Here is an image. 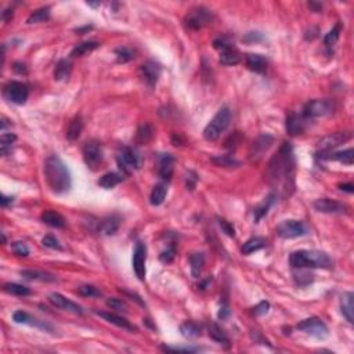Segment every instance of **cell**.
Returning <instances> with one entry per match:
<instances>
[{"label":"cell","mask_w":354,"mask_h":354,"mask_svg":"<svg viewBox=\"0 0 354 354\" xmlns=\"http://www.w3.org/2000/svg\"><path fill=\"white\" fill-rule=\"evenodd\" d=\"M267 177L270 184L278 188L284 197H289L295 188V156L289 143H284L280 151L268 162Z\"/></svg>","instance_id":"obj_1"},{"label":"cell","mask_w":354,"mask_h":354,"mask_svg":"<svg viewBox=\"0 0 354 354\" xmlns=\"http://www.w3.org/2000/svg\"><path fill=\"white\" fill-rule=\"evenodd\" d=\"M44 178L47 185L52 188L53 192L56 194H64L69 191L72 180L69 170L61 158L57 155H52L46 159L44 162Z\"/></svg>","instance_id":"obj_2"},{"label":"cell","mask_w":354,"mask_h":354,"mask_svg":"<svg viewBox=\"0 0 354 354\" xmlns=\"http://www.w3.org/2000/svg\"><path fill=\"white\" fill-rule=\"evenodd\" d=\"M289 263L294 268H331L332 259L320 251H296L291 253Z\"/></svg>","instance_id":"obj_3"},{"label":"cell","mask_w":354,"mask_h":354,"mask_svg":"<svg viewBox=\"0 0 354 354\" xmlns=\"http://www.w3.org/2000/svg\"><path fill=\"white\" fill-rule=\"evenodd\" d=\"M231 122V111L227 107H221L217 111V114L214 115L212 120L209 122L204 130V137L207 141H216L221 136V133L224 132L229 127Z\"/></svg>","instance_id":"obj_4"},{"label":"cell","mask_w":354,"mask_h":354,"mask_svg":"<svg viewBox=\"0 0 354 354\" xmlns=\"http://www.w3.org/2000/svg\"><path fill=\"white\" fill-rule=\"evenodd\" d=\"M335 111V104L332 103L331 100H313L304 105L303 108V117L306 119L313 118H323V117H328L332 115Z\"/></svg>","instance_id":"obj_5"},{"label":"cell","mask_w":354,"mask_h":354,"mask_svg":"<svg viewBox=\"0 0 354 354\" xmlns=\"http://www.w3.org/2000/svg\"><path fill=\"white\" fill-rule=\"evenodd\" d=\"M213 47L220 53V62L223 65H236L241 62V53L224 39H216Z\"/></svg>","instance_id":"obj_6"},{"label":"cell","mask_w":354,"mask_h":354,"mask_svg":"<svg viewBox=\"0 0 354 354\" xmlns=\"http://www.w3.org/2000/svg\"><path fill=\"white\" fill-rule=\"evenodd\" d=\"M297 329L306 332L307 335H311L314 338L318 339H325L328 338L329 331H328V326L325 325V323L318 317H311L303 320L302 323L297 324Z\"/></svg>","instance_id":"obj_7"},{"label":"cell","mask_w":354,"mask_h":354,"mask_svg":"<svg viewBox=\"0 0 354 354\" xmlns=\"http://www.w3.org/2000/svg\"><path fill=\"white\" fill-rule=\"evenodd\" d=\"M213 20V15L212 13L206 10L205 7H197L191 10L187 17H185V25L190 28V30H202L204 27L209 25Z\"/></svg>","instance_id":"obj_8"},{"label":"cell","mask_w":354,"mask_h":354,"mask_svg":"<svg viewBox=\"0 0 354 354\" xmlns=\"http://www.w3.org/2000/svg\"><path fill=\"white\" fill-rule=\"evenodd\" d=\"M277 234L284 239H292L307 234V227L300 220H284L277 226Z\"/></svg>","instance_id":"obj_9"},{"label":"cell","mask_w":354,"mask_h":354,"mask_svg":"<svg viewBox=\"0 0 354 354\" xmlns=\"http://www.w3.org/2000/svg\"><path fill=\"white\" fill-rule=\"evenodd\" d=\"M4 96L11 103L22 105V104L27 103V100H28L30 90H28V86L25 83H22V82H8L7 85L4 86Z\"/></svg>","instance_id":"obj_10"},{"label":"cell","mask_w":354,"mask_h":354,"mask_svg":"<svg viewBox=\"0 0 354 354\" xmlns=\"http://www.w3.org/2000/svg\"><path fill=\"white\" fill-rule=\"evenodd\" d=\"M117 162H118L119 169L122 170L123 173H126V175H129V173H132L133 170L140 168L139 156L136 155V152L133 151V148L130 147L122 148L119 151L118 156H117Z\"/></svg>","instance_id":"obj_11"},{"label":"cell","mask_w":354,"mask_h":354,"mask_svg":"<svg viewBox=\"0 0 354 354\" xmlns=\"http://www.w3.org/2000/svg\"><path fill=\"white\" fill-rule=\"evenodd\" d=\"M83 159L90 169L96 170L103 162V149L100 143L94 140L88 141L83 147Z\"/></svg>","instance_id":"obj_12"},{"label":"cell","mask_w":354,"mask_h":354,"mask_svg":"<svg viewBox=\"0 0 354 354\" xmlns=\"http://www.w3.org/2000/svg\"><path fill=\"white\" fill-rule=\"evenodd\" d=\"M146 259H147L146 245L143 242H137L133 255V270L140 281H144L146 278Z\"/></svg>","instance_id":"obj_13"},{"label":"cell","mask_w":354,"mask_h":354,"mask_svg":"<svg viewBox=\"0 0 354 354\" xmlns=\"http://www.w3.org/2000/svg\"><path fill=\"white\" fill-rule=\"evenodd\" d=\"M352 139V133L350 132H336L325 136L324 139H321L318 143V148L321 149V152L331 151L333 148L339 147L340 144L346 143Z\"/></svg>","instance_id":"obj_14"},{"label":"cell","mask_w":354,"mask_h":354,"mask_svg":"<svg viewBox=\"0 0 354 354\" xmlns=\"http://www.w3.org/2000/svg\"><path fill=\"white\" fill-rule=\"evenodd\" d=\"M161 65L158 62H155L152 59H148L146 61L143 65L140 66V75L143 78V81L147 83L149 88H155L156 82L161 76Z\"/></svg>","instance_id":"obj_15"},{"label":"cell","mask_w":354,"mask_h":354,"mask_svg":"<svg viewBox=\"0 0 354 354\" xmlns=\"http://www.w3.org/2000/svg\"><path fill=\"white\" fill-rule=\"evenodd\" d=\"M49 302L52 303L53 306H56L57 309L65 310V311H69V313H74V314H83V310L82 307L78 304V303L72 302L69 300L68 297L62 296L61 294H50L49 295Z\"/></svg>","instance_id":"obj_16"},{"label":"cell","mask_w":354,"mask_h":354,"mask_svg":"<svg viewBox=\"0 0 354 354\" xmlns=\"http://www.w3.org/2000/svg\"><path fill=\"white\" fill-rule=\"evenodd\" d=\"M314 207L316 210L321 212V213L328 214H336V213H345L346 212V206L343 204H340L338 201L331 198H320L314 202Z\"/></svg>","instance_id":"obj_17"},{"label":"cell","mask_w":354,"mask_h":354,"mask_svg":"<svg viewBox=\"0 0 354 354\" xmlns=\"http://www.w3.org/2000/svg\"><path fill=\"white\" fill-rule=\"evenodd\" d=\"M13 320H14L17 324H28L30 326H36L39 329H43V331H49L52 332L53 328L47 323H44L42 320H37V318L32 317L30 314L25 313V311H15L13 314Z\"/></svg>","instance_id":"obj_18"},{"label":"cell","mask_w":354,"mask_h":354,"mask_svg":"<svg viewBox=\"0 0 354 354\" xmlns=\"http://www.w3.org/2000/svg\"><path fill=\"white\" fill-rule=\"evenodd\" d=\"M306 120L303 115H296V114H291L287 118V132L291 136H297L302 134L306 130Z\"/></svg>","instance_id":"obj_19"},{"label":"cell","mask_w":354,"mask_h":354,"mask_svg":"<svg viewBox=\"0 0 354 354\" xmlns=\"http://www.w3.org/2000/svg\"><path fill=\"white\" fill-rule=\"evenodd\" d=\"M120 227V217L118 214H111L100 221L98 230L104 236H114Z\"/></svg>","instance_id":"obj_20"},{"label":"cell","mask_w":354,"mask_h":354,"mask_svg":"<svg viewBox=\"0 0 354 354\" xmlns=\"http://www.w3.org/2000/svg\"><path fill=\"white\" fill-rule=\"evenodd\" d=\"M274 143V139L271 136H268V134H263V136H260L258 140L253 143V146L251 148V155L252 159H258L259 156H262V154L267 151L268 148L271 147V144Z\"/></svg>","instance_id":"obj_21"},{"label":"cell","mask_w":354,"mask_h":354,"mask_svg":"<svg viewBox=\"0 0 354 354\" xmlns=\"http://www.w3.org/2000/svg\"><path fill=\"white\" fill-rule=\"evenodd\" d=\"M320 158H321V159H326V161H338V162L343 163V165L352 166L354 162V151L352 148H349L346 151L332 152V154L321 152V154H320Z\"/></svg>","instance_id":"obj_22"},{"label":"cell","mask_w":354,"mask_h":354,"mask_svg":"<svg viewBox=\"0 0 354 354\" xmlns=\"http://www.w3.org/2000/svg\"><path fill=\"white\" fill-rule=\"evenodd\" d=\"M173 163H175V158L170 154L159 155V158H158V172H159V176L162 177L163 180H169L173 175Z\"/></svg>","instance_id":"obj_23"},{"label":"cell","mask_w":354,"mask_h":354,"mask_svg":"<svg viewBox=\"0 0 354 354\" xmlns=\"http://www.w3.org/2000/svg\"><path fill=\"white\" fill-rule=\"evenodd\" d=\"M97 314L100 317H103L105 321H108L111 324L117 325L119 328L122 329H126V331H137V328L134 326L133 324H130L126 318L120 317L118 314H114V313H107V311H97Z\"/></svg>","instance_id":"obj_24"},{"label":"cell","mask_w":354,"mask_h":354,"mask_svg":"<svg viewBox=\"0 0 354 354\" xmlns=\"http://www.w3.org/2000/svg\"><path fill=\"white\" fill-rule=\"evenodd\" d=\"M354 295L352 292H346L342 296L340 300V309H342V314L346 318L350 324L354 323Z\"/></svg>","instance_id":"obj_25"},{"label":"cell","mask_w":354,"mask_h":354,"mask_svg":"<svg viewBox=\"0 0 354 354\" xmlns=\"http://www.w3.org/2000/svg\"><path fill=\"white\" fill-rule=\"evenodd\" d=\"M42 221L44 224L54 227V229H64L65 227V219L62 217V214H59L56 210H44L42 213Z\"/></svg>","instance_id":"obj_26"},{"label":"cell","mask_w":354,"mask_h":354,"mask_svg":"<svg viewBox=\"0 0 354 354\" xmlns=\"http://www.w3.org/2000/svg\"><path fill=\"white\" fill-rule=\"evenodd\" d=\"M267 65H268V62L262 54H248L246 56V66L253 72L263 74L267 69Z\"/></svg>","instance_id":"obj_27"},{"label":"cell","mask_w":354,"mask_h":354,"mask_svg":"<svg viewBox=\"0 0 354 354\" xmlns=\"http://www.w3.org/2000/svg\"><path fill=\"white\" fill-rule=\"evenodd\" d=\"M21 277L30 281H43V282H54L56 275L46 271H37V270H24L21 271Z\"/></svg>","instance_id":"obj_28"},{"label":"cell","mask_w":354,"mask_h":354,"mask_svg":"<svg viewBox=\"0 0 354 354\" xmlns=\"http://www.w3.org/2000/svg\"><path fill=\"white\" fill-rule=\"evenodd\" d=\"M122 181H123V175L117 173V172H110V173H105L104 176H101V178L98 180V185L103 188H114L115 185H118Z\"/></svg>","instance_id":"obj_29"},{"label":"cell","mask_w":354,"mask_h":354,"mask_svg":"<svg viewBox=\"0 0 354 354\" xmlns=\"http://www.w3.org/2000/svg\"><path fill=\"white\" fill-rule=\"evenodd\" d=\"M166 195H168V187H166V184L159 183V184L154 185V188H152V191H151V195H149V202H151V205L159 206L163 201H165Z\"/></svg>","instance_id":"obj_30"},{"label":"cell","mask_w":354,"mask_h":354,"mask_svg":"<svg viewBox=\"0 0 354 354\" xmlns=\"http://www.w3.org/2000/svg\"><path fill=\"white\" fill-rule=\"evenodd\" d=\"M100 47V43L96 42V40H88V42H83V43H79L78 46H75L71 52V57H82L88 53L94 52L96 49Z\"/></svg>","instance_id":"obj_31"},{"label":"cell","mask_w":354,"mask_h":354,"mask_svg":"<svg viewBox=\"0 0 354 354\" xmlns=\"http://www.w3.org/2000/svg\"><path fill=\"white\" fill-rule=\"evenodd\" d=\"M82 130H83V120H82L81 117H75V118L69 122V125H68V129H66V139L71 141L79 139Z\"/></svg>","instance_id":"obj_32"},{"label":"cell","mask_w":354,"mask_h":354,"mask_svg":"<svg viewBox=\"0 0 354 354\" xmlns=\"http://www.w3.org/2000/svg\"><path fill=\"white\" fill-rule=\"evenodd\" d=\"M207 332H209V336H210L214 342H217V343H220V345L229 346V336L226 335V332L221 329V326H219V325L213 323V324H210L207 326Z\"/></svg>","instance_id":"obj_33"},{"label":"cell","mask_w":354,"mask_h":354,"mask_svg":"<svg viewBox=\"0 0 354 354\" xmlns=\"http://www.w3.org/2000/svg\"><path fill=\"white\" fill-rule=\"evenodd\" d=\"M190 266H191V274L194 278H198L202 270H204V266H205V256L204 253H192L190 256Z\"/></svg>","instance_id":"obj_34"},{"label":"cell","mask_w":354,"mask_h":354,"mask_svg":"<svg viewBox=\"0 0 354 354\" xmlns=\"http://www.w3.org/2000/svg\"><path fill=\"white\" fill-rule=\"evenodd\" d=\"M72 71V65L68 59H61L54 69V79L56 81H65L69 78Z\"/></svg>","instance_id":"obj_35"},{"label":"cell","mask_w":354,"mask_h":354,"mask_svg":"<svg viewBox=\"0 0 354 354\" xmlns=\"http://www.w3.org/2000/svg\"><path fill=\"white\" fill-rule=\"evenodd\" d=\"M266 246V241L263 238H259V236H255V238H251L248 239L246 242L243 243L241 251H242L243 255H251L253 252L260 251L262 248Z\"/></svg>","instance_id":"obj_36"},{"label":"cell","mask_w":354,"mask_h":354,"mask_svg":"<svg viewBox=\"0 0 354 354\" xmlns=\"http://www.w3.org/2000/svg\"><path fill=\"white\" fill-rule=\"evenodd\" d=\"M212 162L216 165V166H220V168H239L241 166V162L236 161V158L230 156V155H217V156H213L212 158Z\"/></svg>","instance_id":"obj_37"},{"label":"cell","mask_w":354,"mask_h":354,"mask_svg":"<svg viewBox=\"0 0 354 354\" xmlns=\"http://www.w3.org/2000/svg\"><path fill=\"white\" fill-rule=\"evenodd\" d=\"M180 332H181L183 336L192 339V338H198L201 335V328H199V325L192 323V321H185L180 325Z\"/></svg>","instance_id":"obj_38"},{"label":"cell","mask_w":354,"mask_h":354,"mask_svg":"<svg viewBox=\"0 0 354 354\" xmlns=\"http://www.w3.org/2000/svg\"><path fill=\"white\" fill-rule=\"evenodd\" d=\"M154 137V127L151 125H141L137 130V134H136V141L139 144H147L148 141L151 140Z\"/></svg>","instance_id":"obj_39"},{"label":"cell","mask_w":354,"mask_h":354,"mask_svg":"<svg viewBox=\"0 0 354 354\" xmlns=\"http://www.w3.org/2000/svg\"><path fill=\"white\" fill-rule=\"evenodd\" d=\"M15 140H17V136L13 133L1 134V137H0V151H1L3 156H6L11 152V146L14 144Z\"/></svg>","instance_id":"obj_40"},{"label":"cell","mask_w":354,"mask_h":354,"mask_svg":"<svg viewBox=\"0 0 354 354\" xmlns=\"http://www.w3.org/2000/svg\"><path fill=\"white\" fill-rule=\"evenodd\" d=\"M3 289H4L7 294H11V295L15 296H28L32 294L30 288L24 287L21 284H15V282H8V284H6V285L3 287Z\"/></svg>","instance_id":"obj_41"},{"label":"cell","mask_w":354,"mask_h":354,"mask_svg":"<svg viewBox=\"0 0 354 354\" xmlns=\"http://www.w3.org/2000/svg\"><path fill=\"white\" fill-rule=\"evenodd\" d=\"M50 18V7H42L37 8L36 11H33L32 14L28 17L27 22L28 24H37V22H44Z\"/></svg>","instance_id":"obj_42"},{"label":"cell","mask_w":354,"mask_h":354,"mask_svg":"<svg viewBox=\"0 0 354 354\" xmlns=\"http://www.w3.org/2000/svg\"><path fill=\"white\" fill-rule=\"evenodd\" d=\"M339 36H340V25H335L333 28H332L324 37V43L326 47H333L336 42L339 40Z\"/></svg>","instance_id":"obj_43"},{"label":"cell","mask_w":354,"mask_h":354,"mask_svg":"<svg viewBox=\"0 0 354 354\" xmlns=\"http://www.w3.org/2000/svg\"><path fill=\"white\" fill-rule=\"evenodd\" d=\"M115 54H117V59H118V62H122V64H125V62H129V61H132L134 59V50H132L130 47H118L117 50H115Z\"/></svg>","instance_id":"obj_44"},{"label":"cell","mask_w":354,"mask_h":354,"mask_svg":"<svg viewBox=\"0 0 354 354\" xmlns=\"http://www.w3.org/2000/svg\"><path fill=\"white\" fill-rule=\"evenodd\" d=\"M78 294L81 296H85V297H97V296L101 295L100 289L93 285H82L79 289H78Z\"/></svg>","instance_id":"obj_45"},{"label":"cell","mask_w":354,"mask_h":354,"mask_svg":"<svg viewBox=\"0 0 354 354\" xmlns=\"http://www.w3.org/2000/svg\"><path fill=\"white\" fill-rule=\"evenodd\" d=\"M107 306L112 310H117V311H127L129 310V306L125 300L122 299H117V297H111L107 300Z\"/></svg>","instance_id":"obj_46"},{"label":"cell","mask_w":354,"mask_h":354,"mask_svg":"<svg viewBox=\"0 0 354 354\" xmlns=\"http://www.w3.org/2000/svg\"><path fill=\"white\" fill-rule=\"evenodd\" d=\"M242 139H243V136L239 132L233 133L229 139L224 141V147L229 148V149H233V148L238 147V146H239V143L242 141Z\"/></svg>","instance_id":"obj_47"},{"label":"cell","mask_w":354,"mask_h":354,"mask_svg":"<svg viewBox=\"0 0 354 354\" xmlns=\"http://www.w3.org/2000/svg\"><path fill=\"white\" fill-rule=\"evenodd\" d=\"M11 251L14 252L17 256H22V258H25V256L30 255L28 246L24 242H21V241H17V242L11 243Z\"/></svg>","instance_id":"obj_48"},{"label":"cell","mask_w":354,"mask_h":354,"mask_svg":"<svg viewBox=\"0 0 354 354\" xmlns=\"http://www.w3.org/2000/svg\"><path fill=\"white\" fill-rule=\"evenodd\" d=\"M273 198H274V195L268 197L267 201H266L262 206H259L258 209H255V217H256V220H260V219H262V217H263V216H265V214L268 212V207L271 206V204H273Z\"/></svg>","instance_id":"obj_49"},{"label":"cell","mask_w":354,"mask_h":354,"mask_svg":"<svg viewBox=\"0 0 354 354\" xmlns=\"http://www.w3.org/2000/svg\"><path fill=\"white\" fill-rule=\"evenodd\" d=\"M163 352H172V353H197L199 352L198 347H170V346H162Z\"/></svg>","instance_id":"obj_50"},{"label":"cell","mask_w":354,"mask_h":354,"mask_svg":"<svg viewBox=\"0 0 354 354\" xmlns=\"http://www.w3.org/2000/svg\"><path fill=\"white\" fill-rule=\"evenodd\" d=\"M175 256H176V249H175V246H170V248H166V249L161 253L159 259H161V262H163V263H172Z\"/></svg>","instance_id":"obj_51"},{"label":"cell","mask_w":354,"mask_h":354,"mask_svg":"<svg viewBox=\"0 0 354 354\" xmlns=\"http://www.w3.org/2000/svg\"><path fill=\"white\" fill-rule=\"evenodd\" d=\"M42 243H43L46 248H50V249H61V245H59V239L53 236H44L43 239H42Z\"/></svg>","instance_id":"obj_52"},{"label":"cell","mask_w":354,"mask_h":354,"mask_svg":"<svg viewBox=\"0 0 354 354\" xmlns=\"http://www.w3.org/2000/svg\"><path fill=\"white\" fill-rule=\"evenodd\" d=\"M219 226L221 227V230L227 234L229 236H236V229H234V226L229 223L227 220H224V219H219Z\"/></svg>","instance_id":"obj_53"},{"label":"cell","mask_w":354,"mask_h":354,"mask_svg":"<svg viewBox=\"0 0 354 354\" xmlns=\"http://www.w3.org/2000/svg\"><path fill=\"white\" fill-rule=\"evenodd\" d=\"M260 40H263V36L259 32H249L242 37V42H245V43H256Z\"/></svg>","instance_id":"obj_54"},{"label":"cell","mask_w":354,"mask_h":354,"mask_svg":"<svg viewBox=\"0 0 354 354\" xmlns=\"http://www.w3.org/2000/svg\"><path fill=\"white\" fill-rule=\"evenodd\" d=\"M268 309H270V303L268 302H260L253 309V314L255 316H263V314H266L267 311H268Z\"/></svg>","instance_id":"obj_55"},{"label":"cell","mask_w":354,"mask_h":354,"mask_svg":"<svg viewBox=\"0 0 354 354\" xmlns=\"http://www.w3.org/2000/svg\"><path fill=\"white\" fill-rule=\"evenodd\" d=\"M190 176L191 177H188L187 176V187L190 188V190H192L194 187H195V183H197V176H195V173H192V172H190Z\"/></svg>","instance_id":"obj_56"},{"label":"cell","mask_w":354,"mask_h":354,"mask_svg":"<svg viewBox=\"0 0 354 354\" xmlns=\"http://www.w3.org/2000/svg\"><path fill=\"white\" fill-rule=\"evenodd\" d=\"M13 8H7V10H4L3 13H1V20L4 22H8L11 18H13Z\"/></svg>","instance_id":"obj_57"},{"label":"cell","mask_w":354,"mask_h":354,"mask_svg":"<svg viewBox=\"0 0 354 354\" xmlns=\"http://www.w3.org/2000/svg\"><path fill=\"white\" fill-rule=\"evenodd\" d=\"M14 71L17 74H27V65L24 62H15Z\"/></svg>","instance_id":"obj_58"},{"label":"cell","mask_w":354,"mask_h":354,"mask_svg":"<svg viewBox=\"0 0 354 354\" xmlns=\"http://www.w3.org/2000/svg\"><path fill=\"white\" fill-rule=\"evenodd\" d=\"M230 316V310L227 306H221L220 307V311H219V318L221 320H226V318Z\"/></svg>","instance_id":"obj_59"},{"label":"cell","mask_w":354,"mask_h":354,"mask_svg":"<svg viewBox=\"0 0 354 354\" xmlns=\"http://www.w3.org/2000/svg\"><path fill=\"white\" fill-rule=\"evenodd\" d=\"M339 188L342 190V191H346V192H352L354 191V185L352 184V183H346V184H340L339 185Z\"/></svg>","instance_id":"obj_60"},{"label":"cell","mask_w":354,"mask_h":354,"mask_svg":"<svg viewBox=\"0 0 354 354\" xmlns=\"http://www.w3.org/2000/svg\"><path fill=\"white\" fill-rule=\"evenodd\" d=\"M0 201H1V206H3V207H7L8 205H11V204H13V198H10V197H6V195H3Z\"/></svg>","instance_id":"obj_61"},{"label":"cell","mask_w":354,"mask_h":354,"mask_svg":"<svg viewBox=\"0 0 354 354\" xmlns=\"http://www.w3.org/2000/svg\"><path fill=\"white\" fill-rule=\"evenodd\" d=\"M7 126H11V122L7 120L6 118H1V130L4 132V130L7 129Z\"/></svg>","instance_id":"obj_62"},{"label":"cell","mask_w":354,"mask_h":354,"mask_svg":"<svg viewBox=\"0 0 354 354\" xmlns=\"http://www.w3.org/2000/svg\"><path fill=\"white\" fill-rule=\"evenodd\" d=\"M88 6H91V7H97V6H100V1H97V3H90V1H88Z\"/></svg>","instance_id":"obj_63"}]
</instances>
